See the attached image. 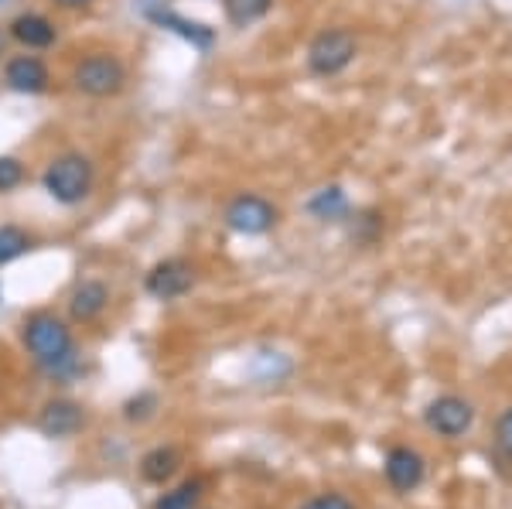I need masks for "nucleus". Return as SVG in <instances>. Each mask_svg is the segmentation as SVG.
<instances>
[{
	"label": "nucleus",
	"mask_w": 512,
	"mask_h": 509,
	"mask_svg": "<svg viewBox=\"0 0 512 509\" xmlns=\"http://www.w3.org/2000/svg\"><path fill=\"white\" fill-rule=\"evenodd\" d=\"M24 342L35 352L38 363L45 369H52V373H59L62 366L72 363V335L59 318H52V315L28 318V325H24Z\"/></svg>",
	"instance_id": "obj_1"
},
{
	"label": "nucleus",
	"mask_w": 512,
	"mask_h": 509,
	"mask_svg": "<svg viewBox=\"0 0 512 509\" xmlns=\"http://www.w3.org/2000/svg\"><path fill=\"white\" fill-rule=\"evenodd\" d=\"M355 35L345 28H325L318 31L315 38H311L308 45V69L315 72V76H338V72H345L355 59Z\"/></svg>",
	"instance_id": "obj_2"
},
{
	"label": "nucleus",
	"mask_w": 512,
	"mask_h": 509,
	"mask_svg": "<svg viewBox=\"0 0 512 509\" xmlns=\"http://www.w3.org/2000/svg\"><path fill=\"white\" fill-rule=\"evenodd\" d=\"M89 185H93V164L82 154H65V158L48 164L45 171V188L52 192V199L65 205H76L86 199Z\"/></svg>",
	"instance_id": "obj_3"
},
{
	"label": "nucleus",
	"mask_w": 512,
	"mask_h": 509,
	"mask_svg": "<svg viewBox=\"0 0 512 509\" xmlns=\"http://www.w3.org/2000/svg\"><path fill=\"white\" fill-rule=\"evenodd\" d=\"M72 79H76V86L86 96H113L123 89L127 72H123V65L113 55H89V59H82L76 65Z\"/></svg>",
	"instance_id": "obj_4"
},
{
	"label": "nucleus",
	"mask_w": 512,
	"mask_h": 509,
	"mask_svg": "<svg viewBox=\"0 0 512 509\" xmlns=\"http://www.w3.org/2000/svg\"><path fill=\"white\" fill-rule=\"evenodd\" d=\"M277 223V209L260 195H236L233 202L226 205V226L236 229V233L256 236L267 233Z\"/></svg>",
	"instance_id": "obj_5"
},
{
	"label": "nucleus",
	"mask_w": 512,
	"mask_h": 509,
	"mask_svg": "<svg viewBox=\"0 0 512 509\" xmlns=\"http://www.w3.org/2000/svg\"><path fill=\"white\" fill-rule=\"evenodd\" d=\"M424 421H427V428L444 434V438H458V434H465L472 428L475 410L461 397H437L434 404H427Z\"/></svg>",
	"instance_id": "obj_6"
},
{
	"label": "nucleus",
	"mask_w": 512,
	"mask_h": 509,
	"mask_svg": "<svg viewBox=\"0 0 512 509\" xmlns=\"http://www.w3.org/2000/svg\"><path fill=\"white\" fill-rule=\"evenodd\" d=\"M192 284H195V274L185 260H164V264H158L147 274V291L161 301L181 298V294L192 291Z\"/></svg>",
	"instance_id": "obj_7"
},
{
	"label": "nucleus",
	"mask_w": 512,
	"mask_h": 509,
	"mask_svg": "<svg viewBox=\"0 0 512 509\" xmlns=\"http://www.w3.org/2000/svg\"><path fill=\"white\" fill-rule=\"evenodd\" d=\"M386 479L396 492H410L424 479V458L414 448H393L386 455Z\"/></svg>",
	"instance_id": "obj_8"
},
{
	"label": "nucleus",
	"mask_w": 512,
	"mask_h": 509,
	"mask_svg": "<svg viewBox=\"0 0 512 509\" xmlns=\"http://www.w3.org/2000/svg\"><path fill=\"white\" fill-rule=\"evenodd\" d=\"M82 428V410L69 400H52L45 410H41V431L48 438H69Z\"/></svg>",
	"instance_id": "obj_9"
},
{
	"label": "nucleus",
	"mask_w": 512,
	"mask_h": 509,
	"mask_svg": "<svg viewBox=\"0 0 512 509\" xmlns=\"http://www.w3.org/2000/svg\"><path fill=\"white\" fill-rule=\"evenodd\" d=\"M7 86L18 89V93H41L48 86V69L31 55H21L7 65Z\"/></svg>",
	"instance_id": "obj_10"
},
{
	"label": "nucleus",
	"mask_w": 512,
	"mask_h": 509,
	"mask_svg": "<svg viewBox=\"0 0 512 509\" xmlns=\"http://www.w3.org/2000/svg\"><path fill=\"white\" fill-rule=\"evenodd\" d=\"M106 301H110V294H106V287L99 281H86L76 287V294H72L69 308H72V318H79V322H93L99 311L106 308Z\"/></svg>",
	"instance_id": "obj_11"
},
{
	"label": "nucleus",
	"mask_w": 512,
	"mask_h": 509,
	"mask_svg": "<svg viewBox=\"0 0 512 509\" xmlns=\"http://www.w3.org/2000/svg\"><path fill=\"white\" fill-rule=\"evenodd\" d=\"M11 35L28 48H48L55 41V28H52V21H45L41 14H21V18L11 24Z\"/></svg>",
	"instance_id": "obj_12"
},
{
	"label": "nucleus",
	"mask_w": 512,
	"mask_h": 509,
	"mask_svg": "<svg viewBox=\"0 0 512 509\" xmlns=\"http://www.w3.org/2000/svg\"><path fill=\"white\" fill-rule=\"evenodd\" d=\"M151 18L158 21L161 28L178 31L181 38H188V41H192V45H198V48H209V45H212V31L205 28V24H192V21H185V18H175V14H168V11H154Z\"/></svg>",
	"instance_id": "obj_13"
},
{
	"label": "nucleus",
	"mask_w": 512,
	"mask_h": 509,
	"mask_svg": "<svg viewBox=\"0 0 512 509\" xmlns=\"http://www.w3.org/2000/svg\"><path fill=\"white\" fill-rule=\"evenodd\" d=\"M140 472H144L147 482H168L178 472V455L171 448H154L151 455H144Z\"/></svg>",
	"instance_id": "obj_14"
},
{
	"label": "nucleus",
	"mask_w": 512,
	"mask_h": 509,
	"mask_svg": "<svg viewBox=\"0 0 512 509\" xmlns=\"http://www.w3.org/2000/svg\"><path fill=\"white\" fill-rule=\"evenodd\" d=\"M270 4H274V0H222L226 18L229 24H236V28H246V24L260 21L263 14L270 11Z\"/></svg>",
	"instance_id": "obj_15"
},
{
	"label": "nucleus",
	"mask_w": 512,
	"mask_h": 509,
	"mask_svg": "<svg viewBox=\"0 0 512 509\" xmlns=\"http://www.w3.org/2000/svg\"><path fill=\"white\" fill-rule=\"evenodd\" d=\"M311 212H315L318 219H342L345 216V209H349V202H345V192L342 188H321V192L311 199L308 205Z\"/></svg>",
	"instance_id": "obj_16"
},
{
	"label": "nucleus",
	"mask_w": 512,
	"mask_h": 509,
	"mask_svg": "<svg viewBox=\"0 0 512 509\" xmlns=\"http://www.w3.org/2000/svg\"><path fill=\"white\" fill-rule=\"evenodd\" d=\"M24 250H28V236L18 226H0V267L18 260Z\"/></svg>",
	"instance_id": "obj_17"
},
{
	"label": "nucleus",
	"mask_w": 512,
	"mask_h": 509,
	"mask_svg": "<svg viewBox=\"0 0 512 509\" xmlns=\"http://www.w3.org/2000/svg\"><path fill=\"white\" fill-rule=\"evenodd\" d=\"M195 503H198V482H185V486H178L175 492L158 499L154 509H195Z\"/></svg>",
	"instance_id": "obj_18"
},
{
	"label": "nucleus",
	"mask_w": 512,
	"mask_h": 509,
	"mask_svg": "<svg viewBox=\"0 0 512 509\" xmlns=\"http://www.w3.org/2000/svg\"><path fill=\"white\" fill-rule=\"evenodd\" d=\"M495 445L506 458H512V407L502 410L499 421H495Z\"/></svg>",
	"instance_id": "obj_19"
},
{
	"label": "nucleus",
	"mask_w": 512,
	"mask_h": 509,
	"mask_svg": "<svg viewBox=\"0 0 512 509\" xmlns=\"http://www.w3.org/2000/svg\"><path fill=\"white\" fill-rule=\"evenodd\" d=\"M24 178V168L14 158H0V192H11L18 188Z\"/></svg>",
	"instance_id": "obj_20"
},
{
	"label": "nucleus",
	"mask_w": 512,
	"mask_h": 509,
	"mask_svg": "<svg viewBox=\"0 0 512 509\" xmlns=\"http://www.w3.org/2000/svg\"><path fill=\"white\" fill-rule=\"evenodd\" d=\"M301 509H355V506H352L345 496H338V492H328V496L311 499V503H308V506H301Z\"/></svg>",
	"instance_id": "obj_21"
},
{
	"label": "nucleus",
	"mask_w": 512,
	"mask_h": 509,
	"mask_svg": "<svg viewBox=\"0 0 512 509\" xmlns=\"http://www.w3.org/2000/svg\"><path fill=\"white\" fill-rule=\"evenodd\" d=\"M59 4H69L72 7V4H86V0H59Z\"/></svg>",
	"instance_id": "obj_22"
},
{
	"label": "nucleus",
	"mask_w": 512,
	"mask_h": 509,
	"mask_svg": "<svg viewBox=\"0 0 512 509\" xmlns=\"http://www.w3.org/2000/svg\"><path fill=\"white\" fill-rule=\"evenodd\" d=\"M0 48H4V35H0Z\"/></svg>",
	"instance_id": "obj_23"
}]
</instances>
